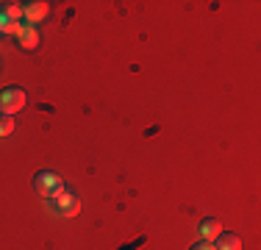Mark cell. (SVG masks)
Masks as SVG:
<instances>
[{"instance_id":"6","label":"cell","mask_w":261,"mask_h":250,"mask_svg":"<svg viewBox=\"0 0 261 250\" xmlns=\"http://www.w3.org/2000/svg\"><path fill=\"white\" fill-rule=\"evenodd\" d=\"M197 231H200V239L214 242L217 236L222 234V222H220V220H214V217H203L200 225H197Z\"/></svg>"},{"instance_id":"2","label":"cell","mask_w":261,"mask_h":250,"mask_svg":"<svg viewBox=\"0 0 261 250\" xmlns=\"http://www.w3.org/2000/svg\"><path fill=\"white\" fill-rule=\"evenodd\" d=\"M28 103V92L22 86H6L0 89V114H11L14 117L17 111H22Z\"/></svg>"},{"instance_id":"7","label":"cell","mask_w":261,"mask_h":250,"mask_svg":"<svg viewBox=\"0 0 261 250\" xmlns=\"http://www.w3.org/2000/svg\"><path fill=\"white\" fill-rule=\"evenodd\" d=\"M214 247H217V250H242V239H239L236 234L222 231V234L214 239Z\"/></svg>"},{"instance_id":"9","label":"cell","mask_w":261,"mask_h":250,"mask_svg":"<svg viewBox=\"0 0 261 250\" xmlns=\"http://www.w3.org/2000/svg\"><path fill=\"white\" fill-rule=\"evenodd\" d=\"M11 134H14V117L0 114V136H11Z\"/></svg>"},{"instance_id":"8","label":"cell","mask_w":261,"mask_h":250,"mask_svg":"<svg viewBox=\"0 0 261 250\" xmlns=\"http://www.w3.org/2000/svg\"><path fill=\"white\" fill-rule=\"evenodd\" d=\"M0 14L9 22H22V6L20 3H3L0 6Z\"/></svg>"},{"instance_id":"3","label":"cell","mask_w":261,"mask_h":250,"mask_svg":"<svg viewBox=\"0 0 261 250\" xmlns=\"http://www.w3.org/2000/svg\"><path fill=\"white\" fill-rule=\"evenodd\" d=\"M50 203H53V209H56V214H59V217H78L81 214V197L70 189V186H64V189H61Z\"/></svg>"},{"instance_id":"5","label":"cell","mask_w":261,"mask_h":250,"mask_svg":"<svg viewBox=\"0 0 261 250\" xmlns=\"http://www.w3.org/2000/svg\"><path fill=\"white\" fill-rule=\"evenodd\" d=\"M17 42H20L22 50H36V45H39V28L22 22L20 31H17Z\"/></svg>"},{"instance_id":"4","label":"cell","mask_w":261,"mask_h":250,"mask_svg":"<svg viewBox=\"0 0 261 250\" xmlns=\"http://www.w3.org/2000/svg\"><path fill=\"white\" fill-rule=\"evenodd\" d=\"M22 17H25L28 25H39L50 17V3H42V0H31V3H22Z\"/></svg>"},{"instance_id":"1","label":"cell","mask_w":261,"mask_h":250,"mask_svg":"<svg viewBox=\"0 0 261 250\" xmlns=\"http://www.w3.org/2000/svg\"><path fill=\"white\" fill-rule=\"evenodd\" d=\"M61 189H64V181H61L53 170H39V172L34 175V192H36L39 197L53 200Z\"/></svg>"},{"instance_id":"10","label":"cell","mask_w":261,"mask_h":250,"mask_svg":"<svg viewBox=\"0 0 261 250\" xmlns=\"http://www.w3.org/2000/svg\"><path fill=\"white\" fill-rule=\"evenodd\" d=\"M189 250H217V247H214V242H206V239H200V242H195V245H192Z\"/></svg>"}]
</instances>
